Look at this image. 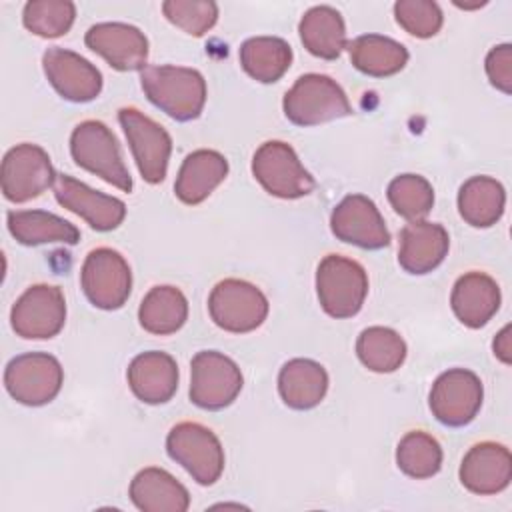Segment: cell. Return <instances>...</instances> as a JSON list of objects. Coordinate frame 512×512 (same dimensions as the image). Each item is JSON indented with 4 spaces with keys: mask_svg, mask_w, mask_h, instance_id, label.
<instances>
[{
    "mask_svg": "<svg viewBox=\"0 0 512 512\" xmlns=\"http://www.w3.org/2000/svg\"><path fill=\"white\" fill-rule=\"evenodd\" d=\"M66 322V300L58 286L34 284L12 306V330L26 340L56 336Z\"/></svg>",
    "mask_w": 512,
    "mask_h": 512,
    "instance_id": "cell-14",
    "label": "cell"
},
{
    "mask_svg": "<svg viewBox=\"0 0 512 512\" xmlns=\"http://www.w3.org/2000/svg\"><path fill=\"white\" fill-rule=\"evenodd\" d=\"M244 72L262 84L280 80L292 64V48L278 36H254L240 46Z\"/></svg>",
    "mask_w": 512,
    "mask_h": 512,
    "instance_id": "cell-31",
    "label": "cell"
},
{
    "mask_svg": "<svg viewBox=\"0 0 512 512\" xmlns=\"http://www.w3.org/2000/svg\"><path fill=\"white\" fill-rule=\"evenodd\" d=\"M132 394L144 404H164L178 388L176 360L158 350L138 354L126 372Z\"/></svg>",
    "mask_w": 512,
    "mask_h": 512,
    "instance_id": "cell-21",
    "label": "cell"
},
{
    "mask_svg": "<svg viewBox=\"0 0 512 512\" xmlns=\"http://www.w3.org/2000/svg\"><path fill=\"white\" fill-rule=\"evenodd\" d=\"M8 230L10 234L24 246H38V244H76L80 240V230L44 210H12L8 212Z\"/></svg>",
    "mask_w": 512,
    "mask_h": 512,
    "instance_id": "cell-29",
    "label": "cell"
},
{
    "mask_svg": "<svg viewBox=\"0 0 512 512\" xmlns=\"http://www.w3.org/2000/svg\"><path fill=\"white\" fill-rule=\"evenodd\" d=\"M396 464L410 478H432L442 466V448L438 440L426 432H408L398 442Z\"/></svg>",
    "mask_w": 512,
    "mask_h": 512,
    "instance_id": "cell-33",
    "label": "cell"
},
{
    "mask_svg": "<svg viewBox=\"0 0 512 512\" xmlns=\"http://www.w3.org/2000/svg\"><path fill=\"white\" fill-rule=\"evenodd\" d=\"M282 108L296 126H316L352 114L342 86L324 74H304L284 94Z\"/></svg>",
    "mask_w": 512,
    "mask_h": 512,
    "instance_id": "cell-3",
    "label": "cell"
},
{
    "mask_svg": "<svg viewBox=\"0 0 512 512\" xmlns=\"http://www.w3.org/2000/svg\"><path fill=\"white\" fill-rule=\"evenodd\" d=\"M330 230L338 240L364 250H380L390 244L380 210L364 194H350L332 210Z\"/></svg>",
    "mask_w": 512,
    "mask_h": 512,
    "instance_id": "cell-15",
    "label": "cell"
},
{
    "mask_svg": "<svg viewBox=\"0 0 512 512\" xmlns=\"http://www.w3.org/2000/svg\"><path fill=\"white\" fill-rule=\"evenodd\" d=\"M118 122L128 138L142 178L148 184H160L166 178L172 152V138L166 128L136 108H120Z\"/></svg>",
    "mask_w": 512,
    "mask_h": 512,
    "instance_id": "cell-13",
    "label": "cell"
},
{
    "mask_svg": "<svg viewBox=\"0 0 512 512\" xmlns=\"http://www.w3.org/2000/svg\"><path fill=\"white\" fill-rule=\"evenodd\" d=\"M54 196L60 206L84 218L98 232H110L126 218V204L120 198L98 192L68 174H56Z\"/></svg>",
    "mask_w": 512,
    "mask_h": 512,
    "instance_id": "cell-16",
    "label": "cell"
},
{
    "mask_svg": "<svg viewBox=\"0 0 512 512\" xmlns=\"http://www.w3.org/2000/svg\"><path fill=\"white\" fill-rule=\"evenodd\" d=\"M316 292L328 316L352 318L368 296L366 270L352 258L328 254L316 268Z\"/></svg>",
    "mask_w": 512,
    "mask_h": 512,
    "instance_id": "cell-4",
    "label": "cell"
},
{
    "mask_svg": "<svg viewBox=\"0 0 512 512\" xmlns=\"http://www.w3.org/2000/svg\"><path fill=\"white\" fill-rule=\"evenodd\" d=\"M278 392L288 408L310 410L328 392V372L310 358L288 360L278 374Z\"/></svg>",
    "mask_w": 512,
    "mask_h": 512,
    "instance_id": "cell-25",
    "label": "cell"
},
{
    "mask_svg": "<svg viewBox=\"0 0 512 512\" xmlns=\"http://www.w3.org/2000/svg\"><path fill=\"white\" fill-rule=\"evenodd\" d=\"M228 176V160L216 150H194L178 170L174 192L180 202L194 206L204 202Z\"/></svg>",
    "mask_w": 512,
    "mask_h": 512,
    "instance_id": "cell-23",
    "label": "cell"
},
{
    "mask_svg": "<svg viewBox=\"0 0 512 512\" xmlns=\"http://www.w3.org/2000/svg\"><path fill=\"white\" fill-rule=\"evenodd\" d=\"M356 354L368 370L388 374L404 364L406 342L392 328L370 326L360 332L356 340Z\"/></svg>",
    "mask_w": 512,
    "mask_h": 512,
    "instance_id": "cell-32",
    "label": "cell"
},
{
    "mask_svg": "<svg viewBox=\"0 0 512 512\" xmlns=\"http://www.w3.org/2000/svg\"><path fill=\"white\" fill-rule=\"evenodd\" d=\"M166 452L202 486L214 484L224 472V448L218 436L198 422L176 424L166 436Z\"/></svg>",
    "mask_w": 512,
    "mask_h": 512,
    "instance_id": "cell-5",
    "label": "cell"
},
{
    "mask_svg": "<svg viewBox=\"0 0 512 512\" xmlns=\"http://www.w3.org/2000/svg\"><path fill=\"white\" fill-rule=\"evenodd\" d=\"M86 46L100 54L114 70H144L148 60V38L132 24L100 22L88 28Z\"/></svg>",
    "mask_w": 512,
    "mask_h": 512,
    "instance_id": "cell-17",
    "label": "cell"
},
{
    "mask_svg": "<svg viewBox=\"0 0 512 512\" xmlns=\"http://www.w3.org/2000/svg\"><path fill=\"white\" fill-rule=\"evenodd\" d=\"M208 312L218 328L246 334L266 320L268 298L258 286L246 280L226 278L212 288L208 296Z\"/></svg>",
    "mask_w": 512,
    "mask_h": 512,
    "instance_id": "cell-7",
    "label": "cell"
},
{
    "mask_svg": "<svg viewBox=\"0 0 512 512\" xmlns=\"http://www.w3.org/2000/svg\"><path fill=\"white\" fill-rule=\"evenodd\" d=\"M76 18V6L70 0H30L24 6V26L40 38H58L66 34Z\"/></svg>",
    "mask_w": 512,
    "mask_h": 512,
    "instance_id": "cell-35",
    "label": "cell"
},
{
    "mask_svg": "<svg viewBox=\"0 0 512 512\" xmlns=\"http://www.w3.org/2000/svg\"><path fill=\"white\" fill-rule=\"evenodd\" d=\"M140 84L148 100L178 122L194 120L206 104L204 76L186 66H146Z\"/></svg>",
    "mask_w": 512,
    "mask_h": 512,
    "instance_id": "cell-1",
    "label": "cell"
},
{
    "mask_svg": "<svg viewBox=\"0 0 512 512\" xmlns=\"http://www.w3.org/2000/svg\"><path fill=\"white\" fill-rule=\"evenodd\" d=\"M494 354L504 362V364H510L512 362V356H510V326H504L496 340H494Z\"/></svg>",
    "mask_w": 512,
    "mask_h": 512,
    "instance_id": "cell-39",
    "label": "cell"
},
{
    "mask_svg": "<svg viewBox=\"0 0 512 512\" xmlns=\"http://www.w3.org/2000/svg\"><path fill=\"white\" fill-rule=\"evenodd\" d=\"M450 236L442 224L414 220L400 230L398 262L408 274H428L442 264Z\"/></svg>",
    "mask_w": 512,
    "mask_h": 512,
    "instance_id": "cell-20",
    "label": "cell"
},
{
    "mask_svg": "<svg viewBox=\"0 0 512 512\" xmlns=\"http://www.w3.org/2000/svg\"><path fill=\"white\" fill-rule=\"evenodd\" d=\"M388 202L396 214L414 222L424 218L434 206L432 184L418 174H400L388 184Z\"/></svg>",
    "mask_w": 512,
    "mask_h": 512,
    "instance_id": "cell-34",
    "label": "cell"
},
{
    "mask_svg": "<svg viewBox=\"0 0 512 512\" xmlns=\"http://www.w3.org/2000/svg\"><path fill=\"white\" fill-rule=\"evenodd\" d=\"M348 54L354 68L372 78L394 76L408 62L406 46L382 34H364L354 38L348 44Z\"/></svg>",
    "mask_w": 512,
    "mask_h": 512,
    "instance_id": "cell-27",
    "label": "cell"
},
{
    "mask_svg": "<svg viewBox=\"0 0 512 512\" xmlns=\"http://www.w3.org/2000/svg\"><path fill=\"white\" fill-rule=\"evenodd\" d=\"M482 380L466 368L442 372L430 390V410L434 418L450 428L470 424L482 408Z\"/></svg>",
    "mask_w": 512,
    "mask_h": 512,
    "instance_id": "cell-11",
    "label": "cell"
},
{
    "mask_svg": "<svg viewBox=\"0 0 512 512\" xmlns=\"http://www.w3.org/2000/svg\"><path fill=\"white\" fill-rule=\"evenodd\" d=\"M190 400L204 410L230 406L244 384L238 364L222 352L202 350L190 362Z\"/></svg>",
    "mask_w": 512,
    "mask_h": 512,
    "instance_id": "cell-9",
    "label": "cell"
},
{
    "mask_svg": "<svg viewBox=\"0 0 512 512\" xmlns=\"http://www.w3.org/2000/svg\"><path fill=\"white\" fill-rule=\"evenodd\" d=\"M304 48L322 60H334L346 46L342 14L332 6H312L298 26Z\"/></svg>",
    "mask_w": 512,
    "mask_h": 512,
    "instance_id": "cell-26",
    "label": "cell"
},
{
    "mask_svg": "<svg viewBox=\"0 0 512 512\" xmlns=\"http://www.w3.org/2000/svg\"><path fill=\"white\" fill-rule=\"evenodd\" d=\"M64 370L46 352H26L12 358L4 370L8 394L24 406H42L54 400L62 388Z\"/></svg>",
    "mask_w": 512,
    "mask_h": 512,
    "instance_id": "cell-8",
    "label": "cell"
},
{
    "mask_svg": "<svg viewBox=\"0 0 512 512\" xmlns=\"http://www.w3.org/2000/svg\"><path fill=\"white\" fill-rule=\"evenodd\" d=\"M486 74L494 88L504 94L512 92V46H494L486 56Z\"/></svg>",
    "mask_w": 512,
    "mask_h": 512,
    "instance_id": "cell-38",
    "label": "cell"
},
{
    "mask_svg": "<svg viewBox=\"0 0 512 512\" xmlns=\"http://www.w3.org/2000/svg\"><path fill=\"white\" fill-rule=\"evenodd\" d=\"M458 474L466 490L480 496L498 494L512 480L510 450L496 442L474 444L462 458Z\"/></svg>",
    "mask_w": 512,
    "mask_h": 512,
    "instance_id": "cell-19",
    "label": "cell"
},
{
    "mask_svg": "<svg viewBox=\"0 0 512 512\" xmlns=\"http://www.w3.org/2000/svg\"><path fill=\"white\" fill-rule=\"evenodd\" d=\"M70 154L80 168L100 176L122 192H132V176L122 160L120 144L104 122H80L70 136Z\"/></svg>",
    "mask_w": 512,
    "mask_h": 512,
    "instance_id": "cell-2",
    "label": "cell"
},
{
    "mask_svg": "<svg viewBox=\"0 0 512 512\" xmlns=\"http://www.w3.org/2000/svg\"><path fill=\"white\" fill-rule=\"evenodd\" d=\"M162 12L168 22L190 36H204L218 20V6L210 0H168Z\"/></svg>",
    "mask_w": 512,
    "mask_h": 512,
    "instance_id": "cell-36",
    "label": "cell"
},
{
    "mask_svg": "<svg viewBox=\"0 0 512 512\" xmlns=\"http://www.w3.org/2000/svg\"><path fill=\"white\" fill-rule=\"evenodd\" d=\"M56 172L44 148L24 142L10 148L2 160V194L6 200L20 204L40 196L54 186Z\"/></svg>",
    "mask_w": 512,
    "mask_h": 512,
    "instance_id": "cell-12",
    "label": "cell"
},
{
    "mask_svg": "<svg viewBox=\"0 0 512 512\" xmlns=\"http://www.w3.org/2000/svg\"><path fill=\"white\" fill-rule=\"evenodd\" d=\"M188 318V300L176 286H154L138 308L140 326L156 336L178 332Z\"/></svg>",
    "mask_w": 512,
    "mask_h": 512,
    "instance_id": "cell-30",
    "label": "cell"
},
{
    "mask_svg": "<svg viewBox=\"0 0 512 512\" xmlns=\"http://www.w3.org/2000/svg\"><path fill=\"white\" fill-rule=\"evenodd\" d=\"M128 494L142 512H186L190 506L186 486L156 466L140 470L132 478Z\"/></svg>",
    "mask_w": 512,
    "mask_h": 512,
    "instance_id": "cell-24",
    "label": "cell"
},
{
    "mask_svg": "<svg viewBox=\"0 0 512 512\" xmlns=\"http://www.w3.org/2000/svg\"><path fill=\"white\" fill-rule=\"evenodd\" d=\"M450 304L464 326L482 328L500 308V288L492 276L468 272L456 280Z\"/></svg>",
    "mask_w": 512,
    "mask_h": 512,
    "instance_id": "cell-22",
    "label": "cell"
},
{
    "mask_svg": "<svg viewBox=\"0 0 512 512\" xmlns=\"http://www.w3.org/2000/svg\"><path fill=\"white\" fill-rule=\"evenodd\" d=\"M42 68L52 88L70 102H90L102 90L100 70L66 48H48L42 56Z\"/></svg>",
    "mask_w": 512,
    "mask_h": 512,
    "instance_id": "cell-18",
    "label": "cell"
},
{
    "mask_svg": "<svg viewBox=\"0 0 512 512\" xmlns=\"http://www.w3.org/2000/svg\"><path fill=\"white\" fill-rule=\"evenodd\" d=\"M80 284L92 306L118 310L130 296L132 272L120 252L112 248H96L88 252L82 264Z\"/></svg>",
    "mask_w": 512,
    "mask_h": 512,
    "instance_id": "cell-10",
    "label": "cell"
},
{
    "mask_svg": "<svg viewBox=\"0 0 512 512\" xmlns=\"http://www.w3.org/2000/svg\"><path fill=\"white\" fill-rule=\"evenodd\" d=\"M252 174L268 194L284 200L308 196L316 188L294 148L282 140H268L254 152Z\"/></svg>",
    "mask_w": 512,
    "mask_h": 512,
    "instance_id": "cell-6",
    "label": "cell"
},
{
    "mask_svg": "<svg viewBox=\"0 0 512 512\" xmlns=\"http://www.w3.org/2000/svg\"><path fill=\"white\" fill-rule=\"evenodd\" d=\"M504 186L490 176L468 178L458 192V212L474 228H488L504 214Z\"/></svg>",
    "mask_w": 512,
    "mask_h": 512,
    "instance_id": "cell-28",
    "label": "cell"
},
{
    "mask_svg": "<svg viewBox=\"0 0 512 512\" xmlns=\"http://www.w3.org/2000/svg\"><path fill=\"white\" fill-rule=\"evenodd\" d=\"M396 22L416 38H432L442 28L444 16L432 0H398L394 4Z\"/></svg>",
    "mask_w": 512,
    "mask_h": 512,
    "instance_id": "cell-37",
    "label": "cell"
}]
</instances>
